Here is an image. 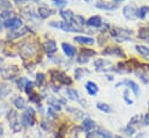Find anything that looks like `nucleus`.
<instances>
[{"mask_svg": "<svg viewBox=\"0 0 149 138\" xmlns=\"http://www.w3.org/2000/svg\"><path fill=\"white\" fill-rule=\"evenodd\" d=\"M21 122L23 125H33L35 122V111L33 108H28L21 116Z\"/></svg>", "mask_w": 149, "mask_h": 138, "instance_id": "1", "label": "nucleus"}, {"mask_svg": "<svg viewBox=\"0 0 149 138\" xmlns=\"http://www.w3.org/2000/svg\"><path fill=\"white\" fill-rule=\"evenodd\" d=\"M50 26L51 27H54V28H59V29H63V30H65V32H77V33H80V32H83L81 28H79V27H74V26H72V25H70V23H67V22H50Z\"/></svg>", "mask_w": 149, "mask_h": 138, "instance_id": "2", "label": "nucleus"}, {"mask_svg": "<svg viewBox=\"0 0 149 138\" xmlns=\"http://www.w3.org/2000/svg\"><path fill=\"white\" fill-rule=\"evenodd\" d=\"M111 35L114 38H117V41H128L130 35H132V32L127 29H113Z\"/></svg>", "mask_w": 149, "mask_h": 138, "instance_id": "3", "label": "nucleus"}, {"mask_svg": "<svg viewBox=\"0 0 149 138\" xmlns=\"http://www.w3.org/2000/svg\"><path fill=\"white\" fill-rule=\"evenodd\" d=\"M136 12H138V9L133 5H127L123 8V14L128 20H133L136 16Z\"/></svg>", "mask_w": 149, "mask_h": 138, "instance_id": "4", "label": "nucleus"}, {"mask_svg": "<svg viewBox=\"0 0 149 138\" xmlns=\"http://www.w3.org/2000/svg\"><path fill=\"white\" fill-rule=\"evenodd\" d=\"M22 25V21L17 18H12V19H8L6 20L5 22V26L8 28V29H15V28H19L20 26Z\"/></svg>", "mask_w": 149, "mask_h": 138, "instance_id": "5", "label": "nucleus"}, {"mask_svg": "<svg viewBox=\"0 0 149 138\" xmlns=\"http://www.w3.org/2000/svg\"><path fill=\"white\" fill-rule=\"evenodd\" d=\"M54 74H56L54 79L57 81H59L60 84H63V85H71L72 84V80L65 73H63V72H56Z\"/></svg>", "mask_w": 149, "mask_h": 138, "instance_id": "6", "label": "nucleus"}, {"mask_svg": "<svg viewBox=\"0 0 149 138\" xmlns=\"http://www.w3.org/2000/svg\"><path fill=\"white\" fill-rule=\"evenodd\" d=\"M60 15H61V18L65 20V22H67V23H70V25H72V26H73V23H75L74 15H73L72 11H61V12H60Z\"/></svg>", "mask_w": 149, "mask_h": 138, "instance_id": "7", "label": "nucleus"}, {"mask_svg": "<svg viewBox=\"0 0 149 138\" xmlns=\"http://www.w3.org/2000/svg\"><path fill=\"white\" fill-rule=\"evenodd\" d=\"M120 85H127L130 88H132V89H133V92H134V94H135L136 96L139 95V86H138L134 81H132V80H124L123 82L117 84V86H116V87H118V86H120Z\"/></svg>", "mask_w": 149, "mask_h": 138, "instance_id": "8", "label": "nucleus"}, {"mask_svg": "<svg viewBox=\"0 0 149 138\" xmlns=\"http://www.w3.org/2000/svg\"><path fill=\"white\" fill-rule=\"evenodd\" d=\"M96 7L100 9H105V11H112L117 8V5H113L111 2H105V1H98L96 2Z\"/></svg>", "mask_w": 149, "mask_h": 138, "instance_id": "9", "label": "nucleus"}, {"mask_svg": "<svg viewBox=\"0 0 149 138\" xmlns=\"http://www.w3.org/2000/svg\"><path fill=\"white\" fill-rule=\"evenodd\" d=\"M86 89H87V92H88L91 96H95V95L97 94V92H98L97 85H96L95 82H93V81H88V82L86 84Z\"/></svg>", "mask_w": 149, "mask_h": 138, "instance_id": "10", "label": "nucleus"}, {"mask_svg": "<svg viewBox=\"0 0 149 138\" xmlns=\"http://www.w3.org/2000/svg\"><path fill=\"white\" fill-rule=\"evenodd\" d=\"M87 25L90 27H101L102 26V19L100 16H91L87 21Z\"/></svg>", "mask_w": 149, "mask_h": 138, "instance_id": "11", "label": "nucleus"}, {"mask_svg": "<svg viewBox=\"0 0 149 138\" xmlns=\"http://www.w3.org/2000/svg\"><path fill=\"white\" fill-rule=\"evenodd\" d=\"M44 49L47 54H52L57 50V44H56L54 41H47V42L44 43Z\"/></svg>", "mask_w": 149, "mask_h": 138, "instance_id": "12", "label": "nucleus"}, {"mask_svg": "<svg viewBox=\"0 0 149 138\" xmlns=\"http://www.w3.org/2000/svg\"><path fill=\"white\" fill-rule=\"evenodd\" d=\"M63 49H64V52L66 56L68 57H73L75 54V49L68 43H63Z\"/></svg>", "mask_w": 149, "mask_h": 138, "instance_id": "13", "label": "nucleus"}, {"mask_svg": "<svg viewBox=\"0 0 149 138\" xmlns=\"http://www.w3.org/2000/svg\"><path fill=\"white\" fill-rule=\"evenodd\" d=\"M74 41L82 43V44H93L94 43V38L91 37H86V36H75Z\"/></svg>", "mask_w": 149, "mask_h": 138, "instance_id": "14", "label": "nucleus"}, {"mask_svg": "<svg viewBox=\"0 0 149 138\" xmlns=\"http://www.w3.org/2000/svg\"><path fill=\"white\" fill-rule=\"evenodd\" d=\"M54 12L52 11V9H49V8H45V7H40V8H38V14L43 18V19H46V18H49L50 15H52Z\"/></svg>", "mask_w": 149, "mask_h": 138, "instance_id": "15", "label": "nucleus"}, {"mask_svg": "<svg viewBox=\"0 0 149 138\" xmlns=\"http://www.w3.org/2000/svg\"><path fill=\"white\" fill-rule=\"evenodd\" d=\"M139 37H140V38H142L143 41L149 42V27L140 29V30H139Z\"/></svg>", "mask_w": 149, "mask_h": 138, "instance_id": "16", "label": "nucleus"}, {"mask_svg": "<svg viewBox=\"0 0 149 138\" xmlns=\"http://www.w3.org/2000/svg\"><path fill=\"white\" fill-rule=\"evenodd\" d=\"M148 12H149L148 6H142L140 9H138V12H136V16L140 18V19H145V16H146V14H147Z\"/></svg>", "mask_w": 149, "mask_h": 138, "instance_id": "17", "label": "nucleus"}, {"mask_svg": "<svg viewBox=\"0 0 149 138\" xmlns=\"http://www.w3.org/2000/svg\"><path fill=\"white\" fill-rule=\"evenodd\" d=\"M104 54H110V55H117V56H124L123 51L119 48H109L108 50L104 51Z\"/></svg>", "mask_w": 149, "mask_h": 138, "instance_id": "18", "label": "nucleus"}, {"mask_svg": "<svg viewBox=\"0 0 149 138\" xmlns=\"http://www.w3.org/2000/svg\"><path fill=\"white\" fill-rule=\"evenodd\" d=\"M104 65H111V63L109 61H103V59H98L95 62V66H96L97 71L102 70V68H104Z\"/></svg>", "mask_w": 149, "mask_h": 138, "instance_id": "19", "label": "nucleus"}, {"mask_svg": "<svg viewBox=\"0 0 149 138\" xmlns=\"http://www.w3.org/2000/svg\"><path fill=\"white\" fill-rule=\"evenodd\" d=\"M14 104H15L16 108L23 109V108H26V100L23 98H16L15 101H14Z\"/></svg>", "mask_w": 149, "mask_h": 138, "instance_id": "20", "label": "nucleus"}, {"mask_svg": "<svg viewBox=\"0 0 149 138\" xmlns=\"http://www.w3.org/2000/svg\"><path fill=\"white\" fill-rule=\"evenodd\" d=\"M94 125H95V123H94V121H91L90 118H86L84 121H83V128H84V130H90V129H93L94 128Z\"/></svg>", "mask_w": 149, "mask_h": 138, "instance_id": "21", "label": "nucleus"}, {"mask_svg": "<svg viewBox=\"0 0 149 138\" xmlns=\"http://www.w3.org/2000/svg\"><path fill=\"white\" fill-rule=\"evenodd\" d=\"M97 134L101 136L102 138H112V135L108 131V130H105V129H102V128H100L98 130H97Z\"/></svg>", "mask_w": 149, "mask_h": 138, "instance_id": "22", "label": "nucleus"}, {"mask_svg": "<svg viewBox=\"0 0 149 138\" xmlns=\"http://www.w3.org/2000/svg\"><path fill=\"white\" fill-rule=\"evenodd\" d=\"M97 108L100 109V110H102V111H104V113H110L111 111V108H110V106L107 104H102V102H98L97 104Z\"/></svg>", "mask_w": 149, "mask_h": 138, "instance_id": "23", "label": "nucleus"}, {"mask_svg": "<svg viewBox=\"0 0 149 138\" xmlns=\"http://www.w3.org/2000/svg\"><path fill=\"white\" fill-rule=\"evenodd\" d=\"M135 48H136L138 52H140L141 55H143V56H148V55H149V49H148V48H146V46H143V45H136Z\"/></svg>", "mask_w": 149, "mask_h": 138, "instance_id": "24", "label": "nucleus"}, {"mask_svg": "<svg viewBox=\"0 0 149 138\" xmlns=\"http://www.w3.org/2000/svg\"><path fill=\"white\" fill-rule=\"evenodd\" d=\"M33 88H34V82L27 81V82H26V92H27L28 94H30V93L33 92Z\"/></svg>", "mask_w": 149, "mask_h": 138, "instance_id": "25", "label": "nucleus"}, {"mask_svg": "<svg viewBox=\"0 0 149 138\" xmlns=\"http://www.w3.org/2000/svg\"><path fill=\"white\" fill-rule=\"evenodd\" d=\"M67 94L70 95V98H71V99H79L76 91L72 89V88H68V89H67Z\"/></svg>", "mask_w": 149, "mask_h": 138, "instance_id": "26", "label": "nucleus"}, {"mask_svg": "<svg viewBox=\"0 0 149 138\" xmlns=\"http://www.w3.org/2000/svg\"><path fill=\"white\" fill-rule=\"evenodd\" d=\"M52 2H53L57 7H64V6L67 4L66 0H52Z\"/></svg>", "mask_w": 149, "mask_h": 138, "instance_id": "27", "label": "nucleus"}, {"mask_svg": "<svg viewBox=\"0 0 149 138\" xmlns=\"http://www.w3.org/2000/svg\"><path fill=\"white\" fill-rule=\"evenodd\" d=\"M44 79H45V77H44V74H43V73H38L37 75H36V82H37L38 86L43 84Z\"/></svg>", "mask_w": 149, "mask_h": 138, "instance_id": "28", "label": "nucleus"}, {"mask_svg": "<svg viewBox=\"0 0 149 138\" xmlns=\"http://www.w3.org/2000/svg\"><path fill=\"white\" fill-rule=\"evenodd\" d=\"M0 7L10 8V2H8L7 0H0Z\"/></svg>", "mask_w": 149, "mask_h": 138, "instance_id": "29", "label": "nucleus"}, {"mask_svg": "<svg viewBox=\"0 0 149 138\" xmlns=\"http://www.w3.org/2000/svg\"><path fill=\"white\" fill-rule=\"evenodd\" d=\"M136 74L139 75V78H140V79H141V80H142V81H143L145 84H147V82H148V81H149V79H148V78H146V77H147L146 74H143V73H139V72H138Z\"/></svg>", "mask_w": 149, "mask_h": 138, "instance_id": "30", "label": "nucleus"}, {"mask_svg": "<svg viewBox=\"0 0 149 138\" xmlns=\"http://www.w3.org/2000/svg\"><path fill=\"white\" fill-rule=\"evenodd\" d=\"M12 14V12H9V11H6V12H3V13H1V18H7L8 15H10Z\"/></svg>", "mask_w": 149, "mask_h": 138, "instance_id": "31", "label": "nucleus"}, {"mask_svg": "<svg viewBox=\"0 0 149 138\" xmlns=\"http://www.w3.org/2000/svg\"><path fill=\"white\" fill-rule=\"evenodd\" d=\"M143 123H145L146 125H148V124H149V114H147V115L145 116V120H143Z\"/></svg>", "mask_w": 149, "mask_h": 138, "instance_id": "32", "label": "nucleus"}, {"mask_svg": "<svg viewBox=\"0 0 149 138\" xmlns=\"http://www.w3.org/2000/svg\"><path fill=\"white\" fill-rule=\"evenodd\" d=\"M126 131H127L128 135H133V134H134V129H132V128H127Z\"/></svg>", "mask_w": 149, "mask_h": 138, "instance_id": "33", "label": "nucleus"}, {"mask_svg": "<svg viewBox=\"0 0 149 138\" xmlns=\"http://www.w3.org/2000/svg\"><path fill=\"white\" fill-rule=\"evenodd\" d=\"M3 134V129H2V127L0 125V135H2Z\"/></svg>", "mask_w": 149, "mask_h": 138, "instance_id": "34", "label": "nucleus"}, {"mask_svg": "<svg viewBox=\"0 0 149 138\" xmlns=\"http://www.w3.org/2000/svg\"><path fill=\"white\" fill-rule=\"evenodd\" d=\"M15 2H23V1H27V0H14Z\"/></svg>", "mask_w": 149, "mask_h": 138, "instance_id": "35", "label": "nucleus"}, {"mask_svg": "<svg viewBox=\"0 0 149 138\" xmlns=\"http://www.w3.org/2000/svg\"><path fill=\"white\" fill-rule=\"evenodd\" d=\"M1 28H2V25H1V21H0V30H1Z\"/></svg>", "mask_w": 149, "mask_h": 138, "instance_id": "36", "label": "nucleus"}, {"mask_svg": "<svg viewBox=\"0 0 149 138\" xmlns=\"http://www.w3.org/2000/svg\"><path fill=\"white\" fill-rule=\"evenodd\" d=\"M114 138H123V137H120V136H116Z\"/></svg>", "mask_w": 149, "mask_h": 138, "instance_id": "37", "label": "nucleus"}, {"mask_svg": "<svg viewBox=\"0 0 149 138\" xmlns=\"http://www.w3.org/2000/svg\"><path fill=\"white\" fill-rule=\"evenodd\" d=\"M113 1H123V0H113Z\"/></svg>", "mask_w": 149, "mask_h": 138, "instance_id": "38", "label": "nucleus"}, {"mask_svg": "<svg viewBox=\"0 0 149 138\" xmlns=\"http://www.w3.org/2000/svg\"><path fill=\"white\" fill-rule=\"evenodd\" d=\"M86 1H87V2H90V0H86Z\"/></svg>", "mask_w": 149, "mask_h": 138, "instance_id": "39", "label": "nucleus"}, {"mask_svg": "<svg viewBox=\"0 0 149 138\" xmlns=\"http://www.w3.org/2000/svg\"><path fill=\"white\" fill-rule=\"evenodd\" d=\"M148 107H149V101H148Z\"/></svg>", "mask_w": 149, "mask_h": 138, "instance_id": "40", "label": "nucleus"}]
</instances>
